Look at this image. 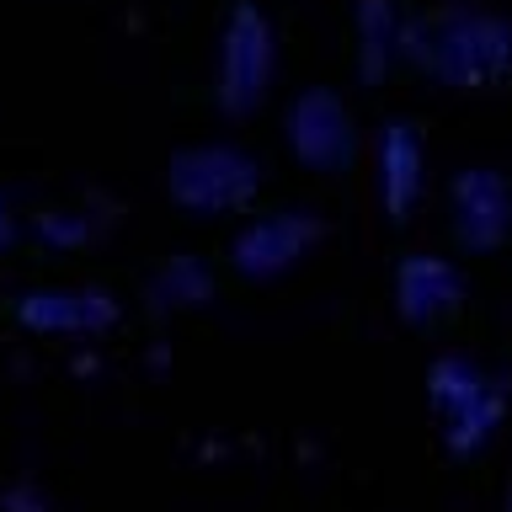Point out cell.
<instances>
[{"label": "cell", "instance_id": "7", "mask_svg": "<svg viewBox=\"0 0 512 512\" xmlns=\"http://www.w3.org/2000/svg\"><path fill=\"white\" fill-rule=\"evenodd\" d=\"M395 294H400L406 320H432V315H443L459 304V278L448 262H438V256H411V262H400Z\"/></svg>", "mask_w": 512, "mask_h": 512}, {"label": "cell", "instance_id": "5", "mask_svg": "<svg viewBox=\"0 0 512 512\" xmlns=\"http://www.w3.org/2000/svg\"><path fill=\"white\" fill-rule=\"evenodd\" d=\"M288 144L310 160L315 171H342L352 155V123L347 107L331 91H304L299 107L288 112Z\"/></svg>", "mask_w": 512, "mask_h": 512}, {"label": "cell", "instance_id": "3", "mask_svg": "<svg viewBox=\"0 0 512 512\" xmlns=\"http://www.w3.org/2000/svg\"><path fill=\"white\" fill-rule=\"evenodd\" d=\"M272 75V38L267 22L256 6H240L230 16V32H224V64H219V96L230 112H246L262 102Z\"/></svg>", "mask_w": 512, "mask_h": 512}, {"label": "cell", "instance_id": "2", "mask_svg": "<svg viewBox=\"0 0 512 512\" xmlns=\"http://www.w3.org/2000/svg\"><path fill=\"white\" fill-rule=\"evenodd\" d=\"M256 192V160L235 150H182L171 166V198L187 208H235Z\"/></svg>", "mask_w": 512, "mask_h": 512}, {"label": "cell", "instance_id": "4", "mask_svg": "<svg viewBox=\"0 0 512 512\" xmlns=\"http://www.w3.org/2000/svg\"><path fill=\"white\" fill-rule=\"evenodd\" d=\"M512 230V192L496 171L475 166L454 182V235L470 251H496Z\"/></svg>", "mask_w": 512, "mask_h": 512}, {"label": "cell", "instance_id": "8", "mask_svg": "<svg viewBox=\"0 0 512 512\" xmlns=\"http://www.w3.org/2000/svg\"><path fill=\"white\" fill-rule=\"evenodd\" d=\"M310 235H315L310 219H294V214L262 219V224H251V230L235 240V262H240V272H278V267L294 262Z\"/></svg>", "mask_w": 512, "mask_h": 512}, {"label": "cell", "instance_id": "1", "mask_svg": "<svg viewBox=\"0 0 512 512\" xmlns=\"http://www.w3.org/2000/svg\"><path fill=\"white\" fill-rule=\"evenodd\" d=\"M416 59L432 75H443L448 86H486L491 75L507 70L512 32L496 16L443 11V16H427V27L416 32Z\"/></svg>", "mask_w": 512, "mask_h": 512}, {"label": "cell", "instance_id": "9", "mask_svg": "<svg viewBox=\"0 0 512 512\" xmlns=\"http://www.w3.org/2000/svg\"><path fill=\"white\" fill-rule=\"evenodd\" d=\"M112 315V304L102 299H64V294H43V299H27L22 304V320L27 326H102Z\"/></svg>", "mask_w": 512, "mask_h": 512}, {"label": "cell", "instance_id": "6", "mask_svg": "<svg viewBox=\"0 0 512 512\" xmlns=\"http://www.w3.org/2000/svg\"><path fill=\"white\" fill-rule=\"evenodd\" d=\"M379 182H384V208L395 224H406L416 192H422V139L411 123H390L379 139Z\"/></svg>", "mask_w": 512, "mask_h": 512}]
</instances>
